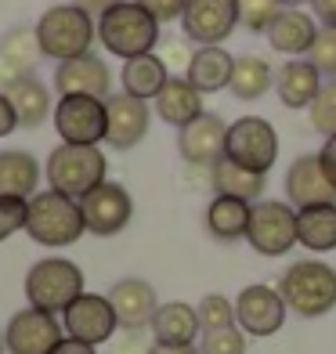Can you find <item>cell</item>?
<instances>
[{
  "label": "cell",
  "mask_w": 336,
  "mask_h": 354,
  "mask_svg": "<svg viewBox=\"0 0 336 354\" xmlns=\"http://www.w3.org/2000/svg\"><path fill=\"white\" fill-rule=\"evenodd\" d=\"M84 232H87V221H84V210H80V199L62 196L55 188L37 192V196L29 199L26 235L33 239L37 246L62 250V246L80 243Z\"/></svg>",
  "instance_id": "6da1fadb"
},
{
  "label": "cell",
  "mask_w": 336,
  "mask_h": 354,
  "mask_svg": "<svg viewBox=\"0 0 336 354\" xmlns=\"http://www.w3.org/2000/svg\"><path fill=\"white\" fill-rule=\"evenodd\" d=\"M37 40H40V51L55 62L80 58L98 40V19L80 4H55L40 15Z\"/></svg>",
  "instance_id": "7a4b0ae2"
},
{
  "label": "cell",
  "mask_w": 336,
  "mask_h": 354,
  "mask_svg": "<svg viewBox=\"0 0 336 354\" xmlns=\"http://www.w3.org/2000/svg\"><path fill=\"white\" fill-rule=\"evenodd\" d=\"M159 26L163 22H156L138 0H123V4L98 15V40H102V47L109 55H116V58L127 62V58L156 51Z\"/></svg>",
  "instance_id": "3957f363"
},
{
  "label": "cell",
  "mask_w": 336,
  "mask_h": 354,
  "mask_svg": "<svg viewBox=\"0 0 336 354\" xmlns=\"http://www.w3.org/2000/svg\"><path fill=\"white\" fill-rule=\"evenodd\" d=\"M279 293L300 318H322L336 308V268L326 261H297L282 271Z\"/></svg>",
  "instance_id": "277c9868"
},
{
  "label": "cell",
  "mask_w": 336,
  "mask_h": 354,
  "mask_svg": "<svg viewBox=\"0 0 336 354\" xmlns=\"http://www.w3.org/2000/svg\"><path fill=\"white\" fill-rule=\"evenodd\" d=\"M47 185L62 196L84 199L87 192H94L102 181H109V159L98 145H66L62 141L58 149H51L47 156Z\"/></svg>",
  "instance_id": "5b68a950"
},
{
  "label": "cell",
  "mask_w": 336,
  "mask_h": 354,
  "mask_svg": "<svg viewBox=\"0 0 336 354\" xmlns=\"http://www.w3.org/2000/svg\"><path fill=\"white\" fill-rule=\"evenodd\" d=\"M80 293H87L84 289V271H80V264L66 261V257H44V261H37L26 275L29 308L62 315Z\"/></svg>",
  "instance_id": "8992f818"
},
{
  "label": "cell",
  "mask_w": 336,
  "mask_h": 354,
  "mask_svg": "<svg viewBox=\"0 0 336 354\" xmlns=\"http://www.w3.org/2000/svg\"><path fill=\"white\" fill-rule=\"evenodd\" d=\"M246 243L261 257H286L297 246V206L282 199H257L250 210Z\"/></svg>",
  "instance_id": "52a82bcc"
},
{
  "label": "cell",
  "mask_w": 336,
  "mask_h": 354,
  "mask_svg": "<svg viewBox=\"0 0 336 354\" xmlns=\"http://www.w3.org/2000/svg\"><path fill=\"white\" fill-rule=\"evenodd\" d=\"M224 156L246 170L268 174L279 159V131L264 116H239L228 127V149H224Z\"/></svg>",
  "instance_id": "ba28073f"
},
{
  "label": "cell",
  "mask_w": 336,
  "mask_h": 354,
  "mask_svg": "<svg viewBox=\"0 0 336 354\" xmlns=\"http://www.w3.org/2000/svg\"><path fill=\"white\" fill-rule=\"evenodd\" d=\"M109 127L105 98L91 94H66L55 105V131L66 145H102Z\"/></svg>",
  "instance_id": "9c48e42d"
},
{
  "label": "cell",
  "mask_w": 336,
  "mask_h": 354,
  "mask_svg": "<svg viewBox=\"0 0 336 354\" xmlns=\"http://www.w3.org/2000/svg\"><path fill=\"white\" fill-rule=\"evenodd\" d=\"M286 300L279 293V286H264V282H253L246 289H239L235 297V326L243 329L246 336H275L286 326Z\"/></svg>",
  "instance_id": "30bf717a"
},
{
  "label": "cell",
  "mask_w": 336,
  "mask_h": 354,
  "mask_svg": "<svg viewBox=\"0 0 336 354\" xmlns=\"http://www.w3.org/2000/svg\"><path fill=\"white\" fill-rule=\"evenodd\" d=\"M181 29L199 47L224 44L239 29V0H188Z\"/></svg>",
  "instance_id": "8fae6325"
},
{
  "label": "cell",
  "mask_w": 336,
  "mask_h": 354,
  "mask_svg": "<svg viewBox=\"0 0 336 354\" xmlns=\"http://www.w3.org/2000/svg\"><path fill=\"white\" fill-rule=\"evenodd\" d=\"M80 210H84V221H87V232L91 235H120L127 224L134 217V199L131 192L116 181H102L94 192H87L80 199Z\"/></svg>",
  "instance_id": "7c38bea8"
},
{
  "label": "cell",
  "mask_w": 336,
  "mask_h": 354,
  "mask_svg": "<svg viewBox=\"0 0 336 354\" xmlns=\"http://www.w3.org/2000/svg\"><path fill=\"white\" fill-rule=\"evenodd\" d=\"M62 322H66V336H76V340H84L91 347L109 344L120 333V318L112 311L109 297H102V293H80L62 311Z\"/></svg>",
  "instance_id": "4fadbf2b"
},
{
  "label": "cell",
  "mask_w": 336,
  "mask_h": 354,
  "mask_svg": "<svg viewBox=\"0 0 336 354\" xmlns=\"http://www.w3.org/2000/svg\"><path fill=\"white\" fill-rule=\"evenodd\" d=\"M62 340H66V326H58V318L40 308L19 311L4 329L8 354H51Z\"/></svg>",
  "instance_id": "5bb4252c"
},
{
  "label": "cell",
  "mask_w": 336,
  "mask_h": 354,
  "mask_svg": "<svg viewBox=\"0 0 336 354\" xmlns=\"http://www.w3.org/2000/svg\"><path fill=\"white\" fill-rule=\"evenodd\" d=\"M228 127L217 112H203L199 120H192L188 127L178 131V152L188 167H214L224 159L228 149Z\"/></svg>",
  "instance_id": "9a60e30c"
},
{
  "label": "cell",
  "mask_w": 336,
  "mask_h": 354,
  "mask_svg": "<svg viewBox=\"0 0 336 354\" xmlns=\"http://www.w3.org/2000/svg\"><path fill=\"white\" fill-rule=\"evenodd\" d=\"M105 112H109V127H105V141L112 145V149H134V145L145 141L149 134V120H152V112H149V102H141L134 98V94H109L105 98Z\"/></svg>",
  "instance_id": "2e32d148"
},
{
  "label": "cell",
  "mask_w": 336,
  "mask_h": 354,
  "mask_svg": "<svg viewBox=\"0 0 336 354\" xmlns=\"http://www.w3.org/2000/svg\"><path fill=\"white\" fill-rule=\"evenodd\" d=\"M286 203L297 206V210H304V206L336 203V188H333L318 152L297 156L290 163V170H286Z\"/></svg>",
  "instance_id": "e0dca14e"
},
{
  "label": "cell",
  "mask_w": 336,
  "mask_h": 354,
  "mask_svg": "<svg viewBox=\"0 0 336 354\" xmlns=\"http://www.w3.org/2000/svg\"><path fill=\"white\" fill-rule=\"evenodd\" d=\"M55 91L66 98V94H91V98H109L112 94V73L105 66V58H98L94 51L58 62L55 69Z\"/></svg>",
  "instance_id": "ac0fdd59"
},
{
  "label": "cell",
  "mask_w": 336,
  "mask_h": 354,
  "mask_svg": "<svg viewBox=\"0 0 336 354\" xmlns=\"http://www.w3.org/2000/svg\"><path fill=\"white\" fill-rule=\"evenodd\" d=\"M318 29H322V22H318L311 11H304V8H282V15L268 29V44L275 47L279 55H286V58H308L311 44L318 37Z\"/></svg>",
  "instance_id": "d6986e66"
},
{
  "label": "cell",
  "mask_w": 336,
  "mask_h": 354,
  "mask_svg": "<svg viewBox=\"0 0 336 354\" xmlns=\"http://www.w3.org/2000/svg\"><path fill=\"white\" fill-rule=\"evenodd\" d=\"M326 76L311 66V58H286L275 69V94L286 109H311Z\"/></svg>",
  "instance_id": "ffe728a7"
},
{
  "label": "cell",
  "mask_w": 336,
  "mask_h": 354,
  "mask_svg": "<svg viewBox=\"0 0 336 354\" xmlns=\"http://www.w3.org/2000/svg\"><path fill=\"white\" fill-rule=\"evenodd\" d=\"M40 58H44V51H40L37 29H11L0 40V91L19 84L22 76H33Z\"/></svg>",
  "instance_id": "44dd1931"
},
{
  "label": "cell",
  "mask_w": 336,
  "mask_h": 354,
  "mask_svg": "<svg viewBox=\"0 0 336 354\" xmlns=\"http://www.w3.org/2000/svg\"><path fill=\"white\" fill-rule=\"evenodd\" d=\"M109 304L116 311L120 326H152L159 311V297L145 279H120L109 289Z\"/></svg>",
  "instance_id": "7402d4cb"
},
{
  "label": "cell",
  "mask_w": 336,
  "mask_h": 354,
  "mask_svg": "<svg viewBox=\"0 0 336 354\" xmlns=\"http://www.w3.org/2000/svg\"><path fill=\"white\" fill-rule=\"evenodd\" d=\"M152 105H156V116L163 123H170V127H178V131L206 112L203 109V91L192 84L188 76H170L167 87L156 94Z\"/></svg>",
  "instance_id": "603a6c76"
},
{
  "label": "cell",
  "mask_w": 336,
  "mask_h": 354,
  "mask_svg": "<svg viewBox=\"0 0 336 354\" xmlns=\"http://www.w3.org/2000/svg\"><path fill=\"white\" fill-rule=\"evenodd\" d=\"M232 73H235V58L224 51V44H214V47H196L185 76L203 94H217L232 87Z\"/></svg>",
  "instance_id": "cb8c5ba5"
},
{
  "label": "cell",
  "mask_w": 336,
  "mask_h": 354,
  "mask_svg": "<svg viewBox=\"0 0 336 354\" xmlns=\"http://www.w3.org/2000/svg\"><path fill=\"white\" fill-rule=\"evenodd\" d=\"M250 210H253V203H246V199L214 196L210 206H206V214H203V224H206V232H210V239H217V243H239V239H246Z\"/></svg>",
  "instance_id": "d4e9b609"
},
{
  "label": "cell",
  "mask_w": 336,
  "mask_h": 354,
  "mask_svg": "<svg viewBox=\"0 0 336 354\" xmlns=\"http://www.w3.org/2000/svg\"><path fill=\"white\" fill-rule=\"evenodd\" d=\"M149 329L156 336V344H196V336H203L199 311L192 304H181V300L159 304Z\"/></svg>",
  "instance_id": "484cf974"
},
{
  "label": "cell",
  "mask_w": 336,
  "mask_h": 354,
  "mask_svg": "<svg viewBox=\"0 0 336 354\" xmlns=\"http://www.w3.org/2000/svg\"><path fill=\"white\" fill-rule=\"evenodd\" d=\"M120 80H123L127 94H134V98H141V102H156V94L163 91L167 80H170V69H167V62L159 58L156 51H149V55L127 58Z\"/></svg>",
  "instance_id": "4316f807"
},
{
  "label": "cell",
  "mask_w": 336,
  "mask_h": 354,
  "mask_svg": "<svg viewBox=\"0 0 336 354\" xmlns=\"http://www.w3.org/2000/svg\"><path fill=\"white\" fill-rule=\"evenodd\" d=\"M297 246L311 250V253L336 250V203L297 210Z\"/></svg>",
  "instance_id": "83f0119b"
},
{
  "label": "cell",
  "mask_w": 336,
  "mask_h": 354,
  "mask_svg": "<svg viewBox=\"0 0 336 354\" xmlns=\"http://www.w3.org/2000/svg\"><path fill=\"white\" fill-rule=\"evenodd\" d=\"M40 185V163L29 152H0V199H33Z\"/></svg>",
  "instance_id": "f1b7e54d"
},
{
  "label": "cell",
  "mask_w": 336,
  "mask_h": 354,
  "mask_svg": "<svg viewBox=\"0 0 336 354\" xmlns=\"http://www.w3.org/2000/svg\"><path fill=\"white\" fill-rule=\"evenodd\" d=\"M210 177H214L210 188L217 192V196H232V199H246V203L264 199V188H268V174L239 167V163H232L228 156H224L221 163H214Z\"/></svg>",
  "instance_id": "f546056e"
},
{
  "label": "cell",
  "mask_w": 336,
  "mask_h": 354,
  "mask_svg": "<svg viewBox=\"0 0 336 354\" xmlns=\"http://www.w3.org/2000/svg\"><path fill=\"white\" fill-rule=\"evenodd\" d=\"M8 98L15 105V116H19V127H40L47 116H55L51 112V91H47L37 76H22L19 84H11L8 91Z\"/></svg>",
  "instance_id": "4dcf8cb0"
},
{
  "label": "cell",
  "mask_w": 336,
  "mask_h": 354,
  "mask_svg": "<svg viewBox=\"0 0 336 354\" xmlns=\"http://www.w3.org/2000/svg\"><path fill=\"white\" fill-rule=\"evenodd\" d=\"M275 87V69L257 55H243L235 58V73H232V94L239 102H261L264 94Z\"/></svg>",
  "instance_id": "1f68e13d"
},
{
  "label": "cell",
  "mask_w": 336,
  "mask_h": 354,
  "mask_svg": "<svg viewBox=\"0 0 336 354\" xmlns=\"http://www.w3.org/2000/svg\"><path fill=\"white\" fill-rule=\"evenodd\" d=\"M282 0H239V22H243L250 33H268L271 22L282 15Z\"/></svg>",
  "instance_id": "d6a6232c"
},
{
  "label": "cell",
  "mask_w": 336,
  "mask_h": 354,
  "mask_svg": "<svg viewBox=\"0 0 336 354\" xmlns=\"http://www.w3.org/2000/svg\"><path fill=\"white\" fill-rule=\"evenodd\" d=\"M196 311H199L203 333L206 329H228V326H235V300L221 297V293H206Z\"/></svg>",
  "instance_id": "836d02e7"
},
{
  "label": "cell",
  "mask_w": 336,
  "mask_h": 354,
  "mask_svg": "<svg viewBox=\"0 0 336 354\" xmlns=\"http://www.w3.org/2000/svg\"><path fill=\"white\" fill-rule=\"evenodd\" d=\"M308 112H311V127L322 138L336 134V80H326L322 91H318V98H315V105Z\"/></svg>",
  "instance_id": "e575fe53"
},
{
  "label": "cell",
  "mask_w": 336,
  "mask_h": 354,
  "mask_svg": "<svg viewBox=\"0 0 336 354\" xmlns=\"http://www.w3.org/2000/svg\"><path fill=\"white\" fill-rule=\"evenodd\" d=\"M199 354H246V333L239 326L206 329L199 340Z\"/></svg>",
  "instance_id": "d590c367"
},
{
  "label": "cell",
  "mask_w": 336,
  "mask_h": 354,
  "mask_svg": "<svg viewBox=\"0 0 336 354\" xmlns=\"http://www.w3.org/2000/svg\"><path fill=\"white\" fill-rule=\"evenodd\" d=\"M308 58H311V66L322 73L326 80H336V26H322V29H318Z\"/></svg>",
  "instance_id": "8d00e7d4"
},
{
  "label": "cell",
  "mask_w": 336,
  "mask_h": 354,
  "mask_svg": "<svg viewBox=\"0 0 336 354\" xmlns=\"http://www.w3.org/2000/svg\"><path fill=\"white\" fill-rule=\"evenodd\" d=\"M109 344H112V354H149L156 347V336L149 326H120V333Z\"/></svg>",
  "instance_id": "74e56055"
},
{
  "label": "cell",
  "mask_w": 336,
  "mask_h": 354,
  "mask_svg": "<svg viewBox=\"0 0 336 354\" xmlns=\"http://www.w3.org/2000/svg\"><path fill=\"white\" fill-rule=\"evenodd\" d=\"M29 217V199H0V243L11 239L15 232H26Z\"/></svg>",
  "instance_id": "f35d334b"
},
{
  "label": "cell",
  "mask_w": 336,
  "mask_h": 354,
  "mask_svg": "<svg viewBox=\"0 0 336 354\" xmlns=\"http://www.w3.org/2000/svg\"><path fill=\"white\" fill-rule=\"evenodd\" d=\"M141 8H145L156 22H178L185 15V4L188 0H138Z\"/></svg>",
  "instance_id": "ab89813d"
},
{
  "label": "cell",
  "mask_w": 336,
  "mask_h": 354,
  "mask_svg": "<svg viewBox=\"0 0 336 354\" xmlns=\"http://www.w3.org/2000/svg\"><path fill=\"white\" fill-rule=\"evenodd\" d=\"M192 55H196V51H192L188 44H181V40H167V55H159V58L167 62V69H170V73H178V76H181V73H188Z\"/></svg>",
  "instance_id": "60d3db41"
},
{
  "label": "cell",
  "mask_w": 336,
  "mask_h": 354,
  "mask_svg": "<svg viewBox=\"0 0 336 354\" xmlns=\"http://www.w3.org/2000/svg\"><path fill=\"white\" fill-rule=\"evenodd\" d=\"M15 127H19V116H15V105L4 91H0V138H8Z\"/></svg>",
  "instance_id": "b9f144b4"
},
{
  "label": "cell",
  "mask_w": 336,
  "mask_h": 354,
  "mask_svg": "<svg viewBox=\"0 0 336 354\" xmlns=\"http://www.w3.org/2000/svg\"><path fill=\"white\" fill-rule=\"evenodd\" d=\"M318 159H322V167H326L329 181H333V188H336V134H333V138H326V145L318 149Z\"/></svg>",
  "instance_id": "7bdbcfd3"
},
{
  "label": "cell",
  "mask_w": 336,
  "mask_h": 354,
  "mask_svg": "<svg viewBox=\"0 0 336 354\" xmlns=\"http://www.w3.org/2000/svg\"><path fill=\"white\" fill-rule=\"evenodd\" d=\"M311 15L322 26H336V0H311Z\"/></svg>",
  "instance_id": "ee69618b"
},
{
  "label": "cell",
  "mask_w": 336,
  "mask_h": 354,
  "mask_svg": "<svg viewBox=\"0 0 336 354\" xmlns=\"http://www.w3.org/2000/svg\"><path fill=\"white\" fill-rule=\"evenodd\" d=\"M51 354H98V351H94L91 344H84V340H76V336H66Z\"/></svg>",
  "instance_id": "f6af8a7d"
},
{
  "label": "cell",
  "mask_w": 336,
  "mask_h": 354,
  "mask_svg": "<svg viewBox=\"0 0 336 354\" xmlns=\"http://www.w3.org/2000/svg\"><path fill=\"white\" fill-rule=\"evenodd\" d=\"M73 4H80L84 11H91L94 19H98V15H105L109 8H116V4H123V0H73Z\"/></svg>",
  "instance_id": "bcb514c9"
},
{
  "label": "cell",
  "mask_w": 336,
  "mask_h": 354,
  "mask_svg": "<svg viewBox=\"0 0 336 354\" xmlns=\"http://www.w3.org/2000/svg\"><path fill=\"white\" fill-rule=\"evenodd\" d=\"M149 354H199L196 344H156Z\"/></svg>",
  "instance_id": "7dc6e473"
},
{
  "label": "cell",
  "mask_w": 336,
  "mask_h": 354,
  "mask_svg": "<svg viewBox=\"0 0 336 354\" xmlns=\"http://www.w3.org/2000/svg\"><path fill=\"white\" fill-rule=\"evenodd\" d=\"M286 8H304V4H311V0H282Z\"/></svg>",
  "instance_id": "c3c4849f"
},
{
  "label": "cell",
  "mask_w": 336,
  "mask_h": 354,
  "mask_svg": "<svg viewBox=\"0 0 336 354\" xmlns=\"http://www.w3.org/2000/svg\"><path fill=\"white\" fill-rule=\"evenodd\" d=\"M0 354H4V336H0Z\"/></svg>",
  "instance_id": "681fc988"
}]
</instances>
